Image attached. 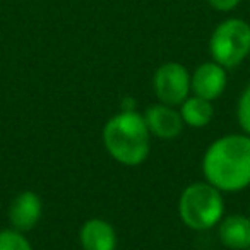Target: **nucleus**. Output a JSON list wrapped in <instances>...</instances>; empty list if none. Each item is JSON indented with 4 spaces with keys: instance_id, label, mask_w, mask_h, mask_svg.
Masks as SVG:
<instances>
[{
    "instance_id": "f257e3e1",
    "label": "nucleus",
    "mask_w": 250,
    "mask_h": 250,
    "mask_svg": "<svg viewBox=\"0 0 250 250\" xmlns=\"http://www.w3.org/2000/svg\"><path fill=\"white\" fill-rule=\"evenodd\" d=\"M201 168L204 180L223 194L245 190L250 187V136L226 134L212 141Z\"/></svg>"
},
{
    "instance_id": "f03ea898",
    "label": "nucleus",
    "mask_w": 250,
    "mask_h": 250,
    "mask_svg": "<svg viewBox=\"0 0 250 250\" xmlns=\"http://www.w3.org/2000/svg\"><path fill=\"white\" fill-rule=\"evenodd\" d=\"M108 154L124 167H139L151 153V132L139 111H118L103 127Z\"/></svg>"
},
{
    "instance_id": "7ed1b4c3",
    "label": "nucleus",
    "mask_w": 250,
    "mask_h": 250,
    "mask_svg": "<svg viewBox=\"0 0 250 250\" xmlns=\"http://www.w3.org/2000/svg\"><path fill=\"white\" fill-rule=\"evenodd\" d=\"M178 216L194 231L216 228L225 216L223 192L206 180L187 185L178 199Z\"/></svg>"
},
{
    "instance_id": "20e7f679",
    "label": "nucleus",
    "mask_w": 250,
    "mask_h": 250,
    "mask_svg": "<svg viewBox=\"0 0 250 250\" xmlns=\"http://www.w3.org/2000/svg\"><path fill=\"white\" fill-rule=\"evenodd\" d=\"M209 52L212 60L226 70L238 67L250 55V24L243 19L223 21L212 31Z\"/></svg>"
},
{
    "instance_id": "39448f33",
    "label": "nucleus",
    "mask_w": 250,
    "mask_h": 250,
    "mask_svg": "<svg viewBox=\"0 0 250 250\" xmlns=\"http://www.w3.org/2000/svg\"><path fill=\"white\" fill-rule=\"evenodd\" d=\"M153 89L158 101L180 106L190 96V72L178 62H167L158 67L153 77Z\"/></svg>"
},
{
    "instance_id": "423d86ee",
    "label": "nucleus",
    "mask_w": 250,
    "mask_h": 250,
    "mask_svg": "<svg viewBox=\"0 0 250 250\" xmlns=\"http://www.w3.org/2000/svg\"><path fill=\"white\" fill-rule=\"evenodd\" d=\"M228 86L226 69L219 63L204 62L190 74V93L208 101H214L225 93Z\"/></svg>"
},
{
    "instance_id": "0eeeda50",
    "label": "nucleus",
    "mask_w": 250,
    "mask_h": 250,
    "mask_svg": "<svg viewBox=\"0 0 250 250\" xmlns=\"http://www.w3.org/2000/svg\"><path fill=\"white\" fill-rule=\"evenodd\" d=\"M143 117L151 136L165 141L175 139V137L180 136L185 125L180 111L175 110V106L165 103L151 104L143 113Z\"/></svg>"
},
{
    "instance_id": "6e6552de",
    "label": "nucleus",
    "mask_w": 250,
    "mask_h": 250,
    "mask_svg": "<svg viewBox=\"0 0 250 250\" xmlns=\"http://www.w3.org/2000/svg\"><path fill=\"white\" fill-rule=\"evenodd\" d=\"M43 216V202L36 192L24 190L12 199L9 206V223L18 231H31Z\"/></svg>"
},
{
    "instance_id": "1a4fd4ad",
    "label": "nucleus",
    "mask_w": 250,
    "mask_h": 250,
    "mask_svg": "<svg viewBox=\"0 0 250 250\" xmlns=\"http://www.w3.org/2000/svg\"><path fill=\"white\" fill-rule=\"evenodd\" d=\"M79 242L83 250H115L117 233L106 219L91 218L81 226Z\"/></svg>"
},
{
    "instance_id": "9d476101",
    "label": "nucleus",
    "mask_w": 250,
    "mask_h": 250,
    "mask_svg": "<svg viewBox=\"0 0 250 250\" xmlns=\"http://www.w3.org/2000/svg\"><path fill=\"white\" fill-rule=\"evenodd\" d=\"M218 238L229 250L250 249V218L243 214L223 216L218 223Z\"/></svg>"
},
{
    "instance_id": "9b49d317",
    "label": "nucleus",
    "mask_w": 250,
    "mask_h": 250,
    "mask_svg": "<svg viewBox=\"0 0 250 250\" xmlns=\"http://www.w3.org/2000/svg\"><path fill=\"white\" fill-rule=\"evenodd\" d=\"M180 115L185 125L194 127V129H202V127H206L208 124H211L212 117H214L212 101H208V100H204V98L190 94V96L180 104Z\"/></svg>"
},
{
    "instance_id": "f8f14e48",
    "label": "nucleus",
    "mask_w": 250,
    "mask_h": 250,
    "mask_svg": "<svg viewBox=\"0 0 250 250\" xmlns=\"http://www.w3.org/2000/svg\"><path fill=\"white\" fill-rule=\"evenodd\" d=\"M0 250H35L22 231L14 228L0 229Z\"/></svg>"
},
{
    "instance_id": "ddd939ff",
    "label": "nucleus",
    "mask_w": 250,
    "mask_h": 250,
    "mask_svg": "<svg viewBox=\"0 0 250 250\" xmlns=\"http://www.w3.org/2000/svg\"><path fill=\"white\" fill-rule=\"evenodd\" d=\"M236 120L243 134L250 136V84L242 91L236 103Z\"/></svg>"
},
{
    "instance_id": "4468645a",
    "label": "nucleus",
    "mask_w": 250,
    "mask_h": 250,
    "mask_svg": "<svg viewBox=\"0 0 250 250\" xmlns=\"http://www.w3.org/2000/svg\"><path fill=\"white\" fill-rule=\"evenodd\" d=\"M208 2L211 4L212 9H216V11H221V12L233 11V9L240 4V0H208Z\"/></svg>"
},
{
    "instance_id": "2eb2a0df",
    "label": "nucleus",
    "mask_w": 250,
    "mask_h": 250,
    "mask_svg": "<svg viewBox=\"0 0 250 250\" xmlns=\"http://www.w3.org/2000/svg\"><path fill=\"white\" fill-rule=\"evenodd\" d=\"M120 110L122 111H137L136 101H134V98L125 96L124 100H122V103H120Z\"/></svg>"
},
{
    "instance_id": "dca6fc26",
    "label": "nucleus",
    "mask_w": 250,
    "mask_h": 250,
    "mask_svg": "<svg viewBox=\"0 0 250 250\" xmlns=\"http://www.w3.org/2000/svg\"><path fill=\"white\" fill-rule=\"evenodd\" d=\"M247 250H250V249H247Z\"/></svg>"
}]
</instances>
